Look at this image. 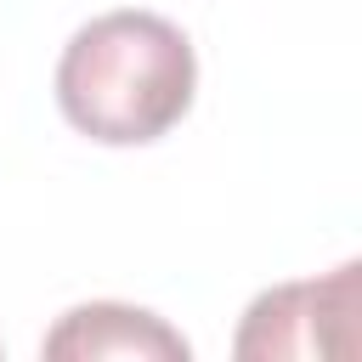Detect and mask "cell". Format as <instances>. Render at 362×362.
<instances>
[{
	"mask_svg": "<svg viewBox=\"0 0 362 362\" xmlns=\"http://www.w3.org/2000/svg\"><path fill=\"white\" fill-rule=\"evenodd\" d=\"M198 90V57L187 34L158 11L90 17L57 62L62 119L102 147H141L181 124Z\"/></svg>",
	"mask_w": 362,
	"mask_h": 362,
	"instance_id": "obj_1",
	"label": "cell"
},
{
	"mask_svg": "<svg viewBox=\"0 0 362 362\" xmlns=\"http://www.w3.org/2000/svg\"><path fill=\"white\" fill-rule=\"evenodd\" d=\"M356 260L334 266L322 283H283L260 294L238 328V356H345L356 317Z\"/></svg>",
	"mask_w": 362,
	"mask_h": 362,
	"instance_id": "obj_2",
	"label": "cell"
},
{
	"mask_svg": "<svg viewBox=\"0 0 362 362\" xmlns=\"http://www.w3.org/2000/svg\"><path fill=\"white\" fill-rule=\"evenodd\" d=\"M51 362H96V356H158V362H187V339L136 305H113V300H90L74 305L40 345Z\"/></svg>",
	"mask_w": 362,
	"mask_h": 362,
	"instance_id": "obj_3",
	"label": "cell"
}]
</instances>
